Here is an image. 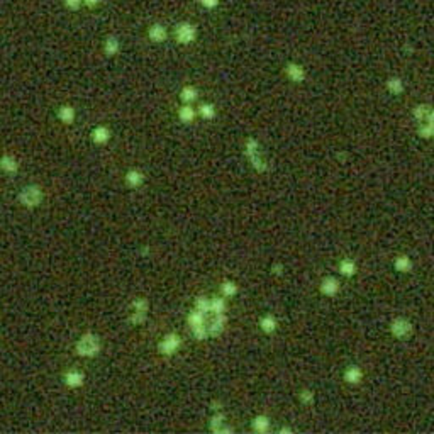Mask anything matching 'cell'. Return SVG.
Wrapping results in <instances>:
<instances>
[{
	"label": "cell",
	"mask_w": 434,
	"mask_h": 434,
	"mask_svg": "<svg viewBox=\"0 0 434 434\" xmlns=\"http://www.w3.org/2000/svg\"><path fill=\"white\" fill-rule=\"evenodd\" d=\"M242 155L248 160L250 166L253 168L256 173L263 175L270 170V163L265 155V149L261 146V141L255 136H246L242 141Z\"/></svg>",
	"instance_id": "cell-1"
},
{
	"label": "cell",
	"mask_w": 434,
	"mask_h": 434,
	"mask_svg": "<svg viewBox=\"0 0 434 434\" xmlns=\"http://www.w3.org/2000/svg\"><path fill=\"white\" fill-rule=\"evenodd\" d=\"M412 117L416 120L417 136L424 141H431L434 136V112L431 104H417L412 109Z\"/></svg>",
	"instance_id": "cell-2"
},
{
	"label": "cell",
	"mask_w": 434,
	"mask_h": 434,
	"mask_svg": "<svg viewBox=\"0 0 434 434\" xmlns=\"http://www.w3.org/2000/svg\"><path fill=\"white\" fill-rule=\"evenodd\" d=\"M75 353L80 358H87V360H92V358L99 356L102 353L100 336L92 333V331L83 333L80 338L77 339V343H75Z\"/></svg>",
	"instance_id": "cell-3"
},
{
	"label": "cell",
	"mask_w": 434,
	"mask_h": 434,
	"mask_svg": "<svg viewBox=\"0 0 434 434\" xmlns=\"http://www.w3.org/2000/svg\"><path fill=\"white\" fill-rule=\"evenodd\" d=\"M181 346H183V339H181V336L178 333H175V331H170V333L163 334L161 338L158 339L156 351L160 356L171 358L180 351Z\"/></svg>",
	"instance_id": "cell-4"
},
{
	"label": "cell",
	"mask_w": 434,
	"mask_h": 434,
	"mask_svg": "<svg viewBox=\"0 0 434 434\" xmlns=\"http://www.w3.org/2000/svg\"><path fill=\"white\" fill-rule=\"evenodd\" d=\"M205 321H207V316L199 312L197 309H194L187 314V324H189V329L192 336L197 341H207L209 334H207V326H205Z\"/></svg>",
	"instance_id": "cell-5"
},
{
	"label": "cell",
	"mask_w": 434,
	"mask_h": 434,
	"mask_svg": "<svg viewBox=\"0 0 434 434\" xmlns=\"http://www.w3.org/2000/svg\"><path fill=\"white\" fill-rule=\"evenodd\" d=\"M389 333L397 341H405L414 334V324L409 317L405 316H395L389 324Z\"/></svg>",
	"instance_id": "cell-6"
},
{
	"label": "cell",
	"mask_w": 434,
	"mask_h": 434,
	"mask_svg": "<svg viewBox=\"0 0 434 434\" xmlns=\"http://www.w3.org/2000/svg\"><path fill=\"white\" fill-rule=\"evenodd\" d=\"M19 202H21L24 207L27 209H36L39 207L41 202L44 199V194H43V189L39 185H26L24 189L21 190L19 194Z\"/></svg>",
	"instance_id": "cell-7"
},
{
	"label": "cell",
	"mask_w": 434,
	"mask_h": 434,
	"mask_svg": "<svg viewBox=\"0 0 434 434\" xmlns=\"http://www.w3.org/2000/svg\"><path fill=\"white\" fill-rule=\"evenodd\" d=\"M209 431L212 434H232L234 427L227 422V416L224 410H212V416L209 419Z\"/></svg>",
	"instance_id": "cell-8"
},
{
	"label": "cell",
	"mask_w": 434,
	"mask_h": 434,
	"mask_svg": "<svg viewBox=\"0 0 434 434\" xmlns=\"http://www.w3.org/2000/svg\"><path fill=\"white\" fill-rule=\"evenodd\" d=\"M341 292V282L334 275H326V277L319 282V293L323 297L334 298L338 293Z\"/></svg>",
	"instance_id": "cell-9"
},
{
	"label": "cell",
	"mask_w": 434,
	"mask_h": 434,
	"mask_svg": "<svg viewBox=\"0 0 434 434\" xmlns=\"http://www.w3.org/2000/svg\"><path fill=\"white\" fill-rule=\"evenodd\" d=\"M205 326H207L209 339H211V338H219V336H221L224 331H226L227 314H211V319L205 321Z\"/></svg>",
	"instance_id": "cell-10"
},
{
	"label": "cell",
	"mask_w": 434,
	"mask_h": 434,
	"mask_svg": "<svg viewBox=\"0 0 434 434\" xmlns=\"http://www.w3.org/2000/svg\"><path fill=\"white\" fill-rule=\"evenodd\" d=\"M146 180H148L146 173H144L141 168H136V166L129 168V170L124 173V183H126V187H128V189H131V190L141 189V187L146 185Z\"/></svg>",
	"instance_id": "cell-11"
},
{
	"label": "cell",
	"mask_w": 434,
	"mask_h": 434,
	"mask_svg": "<svg viewBox=\"0 0 434 434\" xmlns=\"http://www.w3.org/2000/svg\"><path fill=\"white\" fill-rule=\"evenodd\" d=\"M363 379H365V370L360 365H348L343 370V380L346 385L358 387L363 384Z\"/></svg>",
	"instance_id": "cell-12"
},
{
	"label": "cell",
	"mask_w": 434,
	"mask_h": 434,
	"mask_svg": "<svg viewBox=\"0 0 434 434\" xmlns=\"http://www.w3.org/2000/svg\"><path fill=\"white\" fill-rule=\"evenodd\" d=\"M112 139V129L107 124H99L90 131V141L95 146H105Z\"/></svg>",
	"instance_id": "cell-13"
},
{
	"label": "cell",
	"mask_w": 434,
	"mask_h": 434,
	"mask_svg": "<svg viewBox=\"0 0 434 434\" xmlns=\"http://www.w3.org/2000/svg\"><path fill=\"white\" fill-rule=\"evenodd\" d=\"M195 37H197V29H195V26L189 24V22H181L175 29V39L178 41L180 44L194 43Z\"/></svg>",
	"instance_id": "cell-14"
},
{
	"label": "cell",
	"mask_w": 434,
	"mask_h": 434,
	"mask_svg": "<svg viewBox=\"0 0 434 434\" xmlns=\"http://www.w3.org/2000/svg\"><path fill=\"white\" fill-rule=\"evenodd\" d=\"M280 324L277 316L272 314V312H265L263 316H260L258 319V329L263 333L265 336H273L278 331Z\"/></svg>",
	"instance_id": "cell-15"
},
{
	"label": "cell",
	"mask_w": 434,
	"mask_h": 434,
	"mask_svg": "<svg viewBox=\"0 0 434 434\" xmlns=\"http://www.w3.org/2000/svg\"><path fill=\"white\" fill-rule=\"evenodd\" d=\"M85 373L78 368H70L63 373V384L68 387V389H80V387L85 385Z\"/></svg>",
	"instance_id": "cell-16"
},
{
	"label": "cell",
	"mask_w": 434,
	"mask_h": 434,
	"mask_svg": "<svg viewBox=\"0 0 434 434\" xmlns=\"http://www.w3.org/2000/svg\"><path fill=\"white\" fill-rule=\"evenodd\" d=\"M392 267H394L395 272L400 275H409L414 272V260L410 258L409 255L400 253L392 260Z\"/></svg>",
	"instance_id": "cell-17"
},
{
	"label": "cell",
	"mask_w": 434,
	"mask_h": 434,
	"mask_svg": "<svg viewBox=\"0 0 434 434\" xmlns=\"http://www.w3.org/2000/svg\"><path fill=\"white\" fill-rule=\"evenodd\" d=\"M283 72H285V77H287L292 83H304L305 78H307L305 68L302 67V65L295 63V61L287 63V67H285V70H283Z\"/></svg>",
	"instance_id": "cell-18"
},
{
	"label": "cell",
	"mask_w": 434,
	"mask_h": 434,
	"mask_svg": "<svg viewBox=\"0 0 434 434\" xmlns=\"http://www.w3.org/2000/svg\"><path fill=\"white\" fill-rule=\"evenodd\" d=\"M358 270H360V267H358L356 260L349 258V256H344V258L339 260L338 273L341 275L343 278H353L354 275L358 273Z\"/></svg>",
	"instance_id": "cell-19"
},
{
	"label": "cell",
	"mask_w": 434,
	"mask_h": 434,
	"mask_svg": "<svg viewBox=\"0 0 434 434\" xmlns=\"http://www.w3.org/2000/svg\"><path fill=\"white\" fill-rule=\"evenodd\" d=\"M272 429V417L268 414H256L251 419V431L256 434H267Z\"/></svg>",
	"instance_id": "cell-20"
},
{
	"label": "cell",
	"mask_w": 434,
	"mask_h": 434,
	"mask_svg": "<svg viewBox=\"0 0 434 434\" xmlns=\"http://www.w3.org/2000/svg\"><path fill=\"white\" fill-rule=\"evenodd\" d=\"M176 117L181 124H192L197 119V109L194 104H181L176 110Z\"/></svg>",
	"instance_id": "cell-21"
},
{
	"label": "cell",
	"mask_w": 434,
	"mask_h": 434,
	"mask_svg": "<svg viewBox=\"0 0 434 434\" xmlns=\"http://www.w3.org/2000/svg\"><path fill=\"white\" fill-rule=\"evenodd\" d=\"M56 117H58L59 122L72 126L75 122V119H77V110H75L73 105L63 104V105L58 107V110H56Z\"/></svg>",
	"instance_id": "cell-22"
},
{
	"label": "cell",
	"mask_w": 434,
	"mask_h": 434,
	"mask_svg": "<svg viewBox=\"0 0 434 434\" xmlns=\"http://www.w3.org/2000/svg\"><path fill=\"white\" fill-rule=\"evenodd\" d=\"M219 293L224 297V298H234L237 293H239V285H237V282H234V280L231 278H224L221 283H219Z\"/></svg>",
	"instance_id": "cell-23"
},
{
	"label": "cell",
	"mask_w": 434,
	"mask_h": 434,
	"mask_svg": "<svg viewBox=\"0 0 434 434\" xmlns=\"http://www.w3.org/2000/svg\"><path fill=\"white\" fill-rule=\"evenodd\" d=\"M199 95H200L199 88L195 87V85H190V83H189V85L181 87V88H180V93H178L181 104H194V102L199 100Z\"/></svg>",
	"instance_id": "cell-24"
},
{
	"label": "cell",
	"mask_w": 434,
	"mask_h": 434,
	"mask_svg": "<svg viewBox=\"0 0 434 434\" xmlns=\"http://www.w3.org/2000/svg\"><path fill=\"white\" fill-rule=\"evenodd\" d=\"M197 117L211 122V120L217 117V107L214 105L212 102H202V104H199L197 107Z\"/></svg>",
	"instance_id": "cell-25"
},
{
	"label": "cell",
	"mask_w": 434,
	"mask_h": 434,
	"mask_svg": "<svg viewBox=\"0 0 434 434\" xmlns=\"http://www.w3.org/2000/svg\"><path fill=\"white\" fill-rule=\"evenodd\" d=\"M385 88H387V92H389L390 95L399 97V95H402V93H404L405 85H404V80L400 77H390L389 80H387V83H385Z\"/></svg>",
	"instance_id": "cell-26"
},
{
	"label": "cell",
	"mask_w": 434,
	"mask_h": 434,
	"mask_svg": "<svg viewBox=\"0 0 434 434\" xmlns=\"http://www.w3.org/2000/svg\"><path fill=\"white\" fill-rule=\"evenodd\" d=\"M0 170H2L4 173H9V175L17 173L19 161L12 155H4L2 158H0Z\"/></svg>",
	"instance_id": "cell-27"
},
{
	"label": "cell",
	"mask_w": 434,
	"mask_h": 434,
	"mask_svg": "<svg viewBox=\"0 0 434 434\" xmlns=\"http://www.w3.org/2000/svg\"><path fill=\"white\" fill-rule=\"evenodd\" d=\"M297 399L302 405H312L316 402V392L311 387H302L297 394Z\"/></svg>",
	"instance_id": "cell-28"
},
{
	"label": "cell",
	"mask_w": 434,
	"mask_h": 434,
	"mask_svg": "<svg viewBox=\"0 0 434 434\" xmlns=\"http://www.w3.org/2000/svg\"><path fill=\"white\" fill-rule=\"evenodd\" d=\"M227 312V298L222 295L211 297V314H226Z\"/></svg>",
	"instance_id": "cell-29"
},
{
	"label": "cell",
	"mask_w": 434,
	"mask_h": 434,
	"mask_svg": "<svg viewBox=\"0 0 434 434\" xmlns=\"http://www.w3.org/2000/svg\"><path fill=\"white\" fill-rule=\"evenodd\" d=\"M194 309H197L199 312L202 314L209 316L211 314V297H205V295H199L194 298Z\"/></svg>",
	"instance_id": "cell-30"
},
{
	"label": "cell",
	"mask_w": 434,
	"mask_h": 434,
	"mask_svg": "<svg viewBox=\"0 0 434 434\" xmlns=\"http://www.w3.org/2000/svg\"><path fill=\"white\" fill-rule=\"evenodd\" d=\"M148 314L146 312H136V311H129V316H128V321L131 326H134V328H141V326H144L148 323Z\"/></svg>",
	"instance_id": "cell-31"
},
{
	"label": "cell",
	"mask_w": 434,
	"mask_h": 434,
	"mask_svg": "<svg viewBox=\"0 0 434 434\" xmlns=\"http://www.w3.org/2000/svg\"><path fill=\"white\" fill-rule=\"evenodd\" d=\"M149 307H151V304H149V300L146 297H134L133 300H131V305H129V311H136V312H149Z\"/></svg>",
	"instance_id": "cell-32"
},
{
	"label": "cell",
	"mask_w": 434,
	"mask_h": 434,
	"mask_svg": "<svg viewBox=\"0 0 434 434\" xmlns=\"http://www.w3.org/2000/svg\"><path fill=\"white\" fill-rule=\"evenodd\" d=\"M148 37L153 41V43H161V41H165V37H166V29L160 24L151 26L148 31Z\"/></svg>",
	"instance_id": "cell-33"
},
{
	"label": "cell",
	"mask_w": 434,
	"mask_h": 434,
	"mask_svg": "<svg viewBox=\"0 0 434 434\" xmlns=\"http://www.w3.org/2000/svg\"><path fill=\"white\" fill-rule=\"evenodd\" d=\"M119 48H120V44H119V41L115 39V37H109V39L105 41V44H104V51H105L107 56H115L119 53Z\"/></svg>",
	"instance_id": "cell-34"
},
{
	"label": "cell",
	"mask_w": 434,
	"mask_h": 434,
	"mask_svg": "<svg viewBox=\"0 0 434 434\" xmlns=\"http://www.w3.org/2000/svg\"><path fill=\"white\" fill-rule=\"evenodd\" d=\"M270 272H272V275H275V277H282L283 272H285V265L280 263V261H277V263L272 265V268H270Z\"/></svg>",
	"instance_id": "cell-35"
},
{
	"label": "cell",
	"mask_w": 434,
	"mask_h": 434,
	"mask_svg": "<svg viewBox=\"0 0 434 434\" xmlns=\"http://www.w3.org/2000/svg\"><path fill=\"white\" fill-rule=\"evenodd\" d=\"M63 2L68 9H78L82 4V0H63Z\"/></svg>",
	"instance_id": "cell-36"
},
{
	"label": "cell",
	"mask_w": 434,
	"mask_h": 434,
	"mask_svg": "<svg viewBox=\"0 0 434 434\" xmlns=\"http://www.w3.org/2000/svg\"><path fill=\"white\" fill-rule=\"evenodd\" d=\"M277 432H278V434H293V427H290V426H282Z\"/></svg>",
	"instance_id": "cell-37"
},
{
	"label": "cell",
	"mask_w": 434,
	"mask_h": 434,
	"mask_svg": "<svg viewBox=\"0 0 434 434\" xmlns=\"http://www.w3.org/2000/svg\"><path fill=\"white\" fill-rule=\"evenodd\" d=\"M212 410H222V404L219 400H212Z\"/></svg>",
	"instance_id": "cell-38"
},
{
	"label": "cell",
	"mask_w": 434,
	"mask_h": 434,
	"mask_svg": "<svg viewBox=\"0 0 434 434\" xmlns=\"http://www.w3.org/2000/svg\"><path fill=\"white\" fill-rule=\"evenodd\" d=\"M217 2H219V0H202V4H205V6H207L209 9H211V7H214V6H216V4H217Z\"/></svg>",
	"instance_id": "cell-39"
},
{
	"label": "cell",
	"mask_w": 434,
	"mask_h": 434,
	"mask_svg": "<svg viewBox=\"0 0 434 434\" xmlns=\"http://www.w3.org/2000/svg\"><path fill=\"white\" fill-rule=\"evenodd\" d=\"M100 0H85V4H88V6H95V4H99Z\"/></svg>",
	"instance_id": "cell-40"
}]
</instances>
